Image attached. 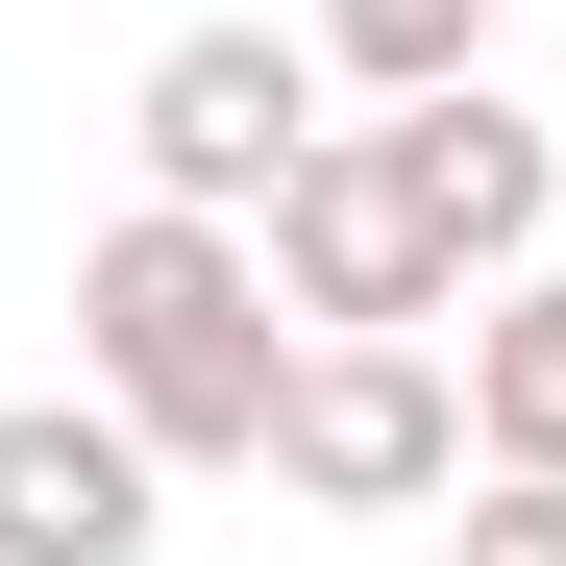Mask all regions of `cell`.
<instances>
[{
	"instance_id": "5",
	"label": "cell",
	"mask_w": 566,
	"mask_h": 566,
	"mask_svg": "<svg viewBox=\"0 0 566 566\" xmlns=\"http://www.w3.org/2000/svg\"><path fill=\"white\" fill-rule=\"evenodd\" d=\"M172 542V468L148 419L74 369V395H0V566H148Z\"/></svg>"
},
{
	"instance_id": "9",
	"label": "cell",
	"mask_w": 566,
	"mask_h": 566,
	"mask_svg": "<svg viewBox=\"0 0 566 566\" xmlns=\"http://www.w3.org/2000/svg\"><path fill=\"white\" fill-rule=\"evenodd\" d=\"M443 566H566V468H468V517H443Z\"/></svg>"
},
{
	"instance_id": "3",
	"label": "cell",
	"mask_w": 566,
	"mask_h": 566,
	"mask_svg": "<svg viewBox=\"0 0 566 566\" xmlns=\"http://www.w3.org/2000/svg\"><path fill=\"white\" fill-rule=\"evenodd\" d=\"M247 247H271V296H296V345H321V321L443 345V321H468V271H443V222L395 198V148H369V124H321L296 172H271V222H247Z\"/></svg>"
},
{
	"instance_id": "8",
	"label": "cell",
	"mask_w": 566,
	"mask_h": 566,
	"mask_svg": "<svg viewBox=\"0 0 566 566\" xmlns=\"http://www.w3.org/2000/svg\"><path fill=\"white\" fill-rule=\"evenodd\" d=\"M517 0H321V74H369V99H443V74H493Z\"/></svg>"
},
{
	"instance_id": "4",
	"label": "cell",
	"mask_w": 566,
	"mask_h": 566,
	"mask_svg": "<svg viewBox=\"0 0 566 566\" xmlns=\"http://www.w3.org/2000/svg\"><path fill=\"white\" fill-rule=\"evenodd\" d=\"M124 148H148V198L271 222V172L321 148V25H172V50H148V99H124Z\"/></svg>"
},
{
	"instance_id": "7",
	"label": "cell",
	"mask_w": 566,
	"mask_h": 566,
	"mask_svg": "<svg viewBox=\"0 0 566 566\" xmlns=\"http://www.w3.org/2000/svg\"><path fill=\"white\" fill-rule=\"evenodd\" d=\"M443 369H468V468H566V271H493Z\"/></svg>"
},
{
	"instance_id": "6",
	"label": "cell",
	"mask_w": 566,
	"mask_h": 566,
	"mask_svg": "<svg viewBox=\"0 0 566 566\" xmlns=\"http://www.w3.org/2000/svg\"><path fill=\"white\" fill-rule=\"evenodd\" d=\"M369 148H395V198L443 222V271H468V296H493V271H542V198H566V148H542V124L493 99V74H443V99H395Z\"/></svg>"
},
{
	"instance_id": "1",
	"label": "cell",
	"mask_w": 566,
	"mask_h": 566,
	"mask_svg": "<svg viewBox=\"0 0 566 566\" xmlns=\"http://www.w3.org/2000/svg\"><path fill=\"white\" fill-rule=\"evenodd\" d=\"M74 369L148 419V468H271V395H296V296L271 247L198 222V198H124L74 247Z\"/></svg>"
},
{
	"instance_id": "2",
	"label": "cell",
	"mask_w": 566,
	"mask_h": 566,
	"mask_svg": "<svg viewBox=\"0 0 566 566\" xmlns=\"http://www.w3.org/2000/svg\"><path fill=\"white\" fill-rule=\"evenodd\" d=\"M271 493H296V517H443V493H468V369L321 321L296 395H271Z\"/></svg>"
}]
</instances>
